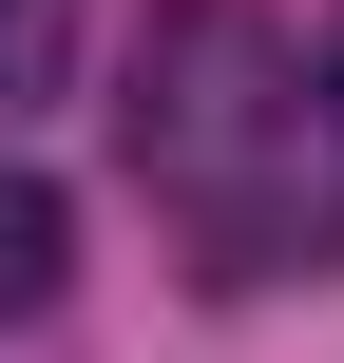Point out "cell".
Masks as SVG:
<instances>
[{
	"label": "cell",
	"instance_id": "1",
	"mask_svg": "<svg viewBox=\"0 0 344 363\" xmlns=\"http://www.w3.org/2000/svg\"><path fill=\"white\" fill-rule=\"evenodd\" d=\"M306 134H326V115H306V57H287L249 0H153V38H134V77H115V153H134L172 211H211L230 268L287 249V153H306Z\"/></svg>",
	"mask_w": 344,
	"mask_h": 363
},
{
	"label": "cell",
	"instance_id": "4",
	"mask_svg": "<svg viewBox=\"0 0 344 363\" xmlns=\"http://www.w3.org/2000/svg\"><path fill=\"white\" fill-rule=\"evenodd\" d=\"M306 115H326V134H344V19H326V77H306Z\"/></svg>",
	"mask_w": 344,
	"mask_h": 363
},
{
	"label": "cell",
	"instance_id": "3",
	"mask_svg": "<svg viewBox=\"0 0 344 363\" xmlns=\"http://www.w3.org/2000/svg\"><path fill=\"white\" fill-rule=\"evenodd\" d=\"M77 77V0H0V115H38Z\"/></svg>",
	"mask_w": 344,
	"mask_h": 363
},
{
	"label": "cell",
	"instance_id": "2",
	"mask_svg": "<svg viewBox=\"0 0 344 363\" xmlns=\"http://www.w3.org/2000/svg\"><path fill=\"white\" fill-rule=\"evenodd\" d=\"M57 287H77V191H57V172H19V153H0V325H38V306H57Z\"/></svg>",
	"mask_w": 344,
	"mask_h": 363
}]
</instances>
